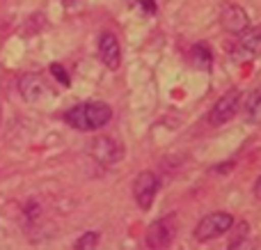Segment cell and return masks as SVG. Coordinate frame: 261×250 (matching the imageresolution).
Returning a JSON list of instances; mask_svg holds the SVG:
<instances>
[{"mask_svg":"<svg viewBox=\"0 0 261 250\" xmlns=\"http://www.w3.org/2000/svg\"><path fill=\"white\" fill-rule=\"evenodd\" d=\"M113 119V108L106 101H83L64 113V122L78 131H99Z\"/></svg>","mask_w":261,"mask_h":250,"instance_id":"6da1fadb","label":"cell"},{"mask_svg":"<svg viewBox=\"0 0 261 250\" xmlns=\"http://www.w3.org/2000/svg\"><path fill=\"white\" fill-rule=\"evenodd\" d=\"M231 225H234V216L227 214V211H213V214L204 216L199 220V225L195 228V239L197 241H211V239L222 237L225 232H229Z\"/></svg>","mask_w":261,"mask_h":250,"instance_id":"7a4b0ae2","label":"cell"},{"mask_svg":"<svg viewBox=\"0 0 261 250\" xmlns=\"http://www.w3.org/2000/svg\"><path fill=\"white\" fill-rule=\"evenodd\" d=\"M87 152H90V156L96 161V163L106 165V168L122 163V159H124V145L117 142L115 138H108V136L94 138V140L90 142V149Z\"/></svg>","mask_w":261,"mask_h":250,"instance_id":"3957f363","label":"cell"},{"mask_svg":"<svg viewBox=\"0 0 261 250\" xmlns=\"http://www.w3.org/2000/svg\"><path fill=\"white\" fill-rule=\"evenodd\" d=\"M158 188H161V182H158V177L153 172H149V170H144V172H140L138 177H135L133 197H135V202H138L140 209L147 211L149 207L153 205V197H156Z\"/></svg>","mask_w":261,"mask_h":250,"instance_id":"277c9868","label":"cell"},{"mask_svg":"<svg viewBox=\"0 0 261 250\" xmlns=\"http://www.w3.org/2000/svg\"><path fill=\"white\" fill-rule=\"evenodd\" d=\"M239 101H241V92L239 90H229L216 101V106L208 113V124L211 127H222L227 124L239 110Z\"/></svg>","mask_w":261,"mask_h":250,"instance_id":"5b68a950","label":"cell"},{"mask_svg":"<svg viewBox=\"0 0 261 250\" xmlns=\"http://www.w3.org/2000/svg\"><path fill=\"white\" fill-rule=\"evenodd\" d=\"M261 55V26L245 28L239 35V41L234 46V58L239 60H254Z\"/></svg>","mask_w":261,"mask_h":250,"instance_id":"8992f818","label":"cell"},{"mask_svg":"<svg viewBox=\"0 0 261 250\" xmlns=\"http://www.w3.org/2000/svg\"><path fill=\"white\" fill-rule=\"evenodd\" d=\"M220 26H222V30L229 32V35H241V32L250 26L248 12H245L243 7H239V5H231V3L222 5L220 7Z\"/></svg>","mask_w":261,"mask_h":250,"instance_id":"52a82bcc","label":"cell"},{"mask_svg":"<svg viewBox=\"0 0 261 250\" xmlns=\"http://www.w3.org/2000/svg\"><path fill=\"white\" fill-rule=\"evenodd\" d=\"M172 216H163L147 228V246L149 248H167L174 239V223Z\"/></svg>","mask_w":261,"mask_h":250,"instance_id":"ba28073f","label":"cell"},{"mask_svg":"<svg viewBox=\"0 0 261 250\" xmlns=\"http://www.w3.org/2000/svg\"><path fill=\"white\" fill-rule=\"evenodd\" d=\"M99 58L113 71L119 69V64H122V46H119V39L108 30L99 35Z\"/></svg>","mask_w":261,"mask_h":250,"instance_id":"9c48e42d","label":"cell"},{"mask_svg":"<svg viewBox=\"0 0 261 250\" xmlns=\"http://www.w3.org/2000/svg\"><path fill=\"white\" fill-rule=\"evenodd\" d=\"M18 92H21V96L28 104H37V101H41L48 94V85H46V81L39 73H23L18 78Z\"/></svg>","mask_w":261,"mask_h":250,"instance_id":"30bf717a","label":"cell"},{"mask_svg":"<svg viewBox=\"0 0 261 250\" xmlns=\"http://www.w3.org/2000/svg\"><path fill=\"white\" fill-rule=\"evenodd\" d=\"M190 62H193L195 69L199 71H211V64H213V53L206 44H195L190 48Z\"/></svg>","mask_w":261,"mask_h":250,"instance_id":"8fae6325","label":"cell"},{"mask_svg":"<svg viewBox=\"0 0 261 250\" xmlns=\"http://www.w3.org/2000/svg\"><path fill=\"white\" fill-rule=\"evenodd\" d=\"M245 119L250 124H261V85H257L245 99Z\"/></svg>","mask_w":261,"mask_h":250,"instance_id":"7c38bea8","label":"cell"},{"mask_svg":"<svg viewBox=\"0 0 261 250\" xmlns=\"http://www.w3.org/2000/svg\"><path fill=\"white\" fill-rule=\"evenodd\" d=\"M99 239H101V234L92 230V232H85V234H83V237L78 239L76 243H73V248H76V250H92V248L99 246Z\"/></svg>","mask_w":261,"mask_h":250,"instance_id":"4fadbf2b","label":"cell"},{"mask_svg":"<svg viewBox=\"0 0 261 250\" xmlns=\"http://www.w3.org/2000/svg\"><path fill=\"white\" fill-rule=\"evenodd\" d=\"M50 73H53V76H55V78H58V81H60V83H62V85H64V87H69V83H71V78H69L67 69H64V67H62V64H58V62H55V64H50Z\"/></svg>","mask_w":261,"mask_h":250,"instance_id":"5bb4252c","label":"cell"},{"mask_svg":"<svg viewBox=\"0 0 261 250\" xmlns=\"http://www.w3.org/2000/svg\"><path fill=\"white\" fill-rule=\"evenodd\" d=\"M248 234H250V225H248V223H239V225H236V234H234L236 239L229 243V248H236L239 239H248Z\"/></svg>","mask_w":261,"mask_h":250,"instance_id":"9a60e30c","label":"cell"},{"mask_svg":"<svg viewBox=\"0 0 261 250\" xmlns=\"http://www.w3.org/2000/svg\"><path fill=\"white\" fill-rule=\"evenodd\" d=\"M140 3H142L144 7H147V12H149V14H156V5H153L151 0H140Z\"/></svg>","mask_w":261,"mask_h":250,"instance_id":"2e32d148","label":"cell"},{"mask_svg":"<svg viewBox=\"0 0 261 250\" xmlns=\"http://www.w3.org/2000/svg\"><path fill=\"white\" fill-rule=\"evenodd\" d=\"M254 197L261 202V177L257 179V184H254Z\"/></svg>","mask_w":261,"mask_h":250,"instance_id":"e0dca14e","label":"cell"},{"mask_svg":"<svg viewBox=\"0 0 261 250\" xmlns=\"http://www.w3.org/2000/svg\"><path fill=\"white\" fill-rule=\"evenodd\" d=\"M64 3H73V0H64Z\"/></svg>","mask_w":261,"mask_h":250,"instance_id":"ac0fdd59","label":"cell"}]
</instances>
